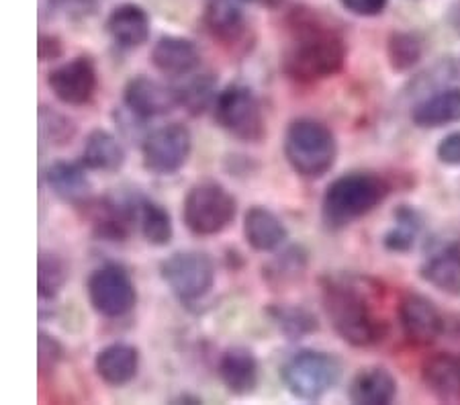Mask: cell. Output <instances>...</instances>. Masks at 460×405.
Instances as JSON below:
<instances>
[{"label": "cell", "instance_id": "cell-28", "mask_svg": "<svg viewBox=\"0 0 460 405\" xmlns=\"http://www.w3.org/2000/svg\"><path fill=\"white\" fill-rule=\"evenodd\" d=\"M266 315L287 340H303V338L315 334L319 328L317 318L305 307L270 305L266 309Z\"/></svg>", "mask_w": 460, "mask_h": 405}, {"label": "cell", "instance_id": "cell-16", "mask_svg": "<svg viewBox=\"0 0 460 405\" xmlns=\"http://www.w3.org/2000/svg\"><path fill=\"white\" fill-rule=\"evenodd\" d=\"M107 31L119 48L136 49L150 40L152 23L144 6L123 3L115 6L107 17Z\"/></svg>", "mask_w": 460, "mask_h": 405}, {"label": "cell", "instance_id": "cell-10", "mask_svg": "<svg viewBox=\"0 0 460 405\" xmlns=\"http://www.w3.org/2000/svg\"><path fill=\"white\" fill-rule=\"evenodd\" d=\"M192 150V136L182 123H170L154 129L142 144V160L147 172L170 176L187 164Z\"/></svg>", "mask_w": 460, "mask_h": 405}, {"label": "cell", "instance_id": "cell-35", "mask_svg": "<svg viewBox=\"0 0 460 405\" xmlns=\"http://www.w3.org/2000/svg\"><path fill=\"white\" fill-rule=\"evenodd\" d=\"M64 358V348L54 336L46 334V331H40L37 334V366H40V374H51L62 363Z\"/></svg>", "mask_w": 460, "mask_h": 405}, {"label": "cell", "instance_id": "cell-5", "mask_svg": "<svg viewBox=\"0 0 460 405\" xmlns=\"http://www.w3.org/2000/svg\"><path fill=\"white\" fill-rule=\"evenodd\" d=\"M280 379L295 400L319 401L342 379V363L330 352L301 350L280 368Z\"/></svg>", "mask_w": 460, "mask_h": 405}, {"label": "cell", "instance_id": "cell-3", "mask_svg": "<svg viewBox=\"0 0 460 405\" xmlns=\"http://www.w3.org/2000/svg\"><path fill=\"white\" fill-rule=\"evenodd\" d=\"M391 193V184L375 172H346L328 184L322 219L330 230H342L375 211Z\"/></svg>", "mask_w": 460, "mask_h": 405}, {"label": "cell", "instance_id": "cell-4", "mask_svg": "<svg viewBox=\"0 0 460 405\" xmlns=\"http://www.w3.org/2000/svg\"><path fill=\"white\" fill-rule=\"evenodd\" d=\"M285 158L301 179L317 180L328 174L338 158V144L328 125L301 117L285 131Z\"/></svg>", "mask_w": 460, "mask_h": 405}, {"label": "cell", "instance_id": "cell-30", "mask_svg": "<svg viewBox=\"0 0 460 405\" xmlns=\"http://www.w3.org/2000/svg\"><path fill=\"white\" fill-rule=\"evenodd\" d=\"M137 221L147 244L168 246L174 235V225L170 213L162 205L139 197L137 201Z\"/></svg>", "mask_w": 460, "mask_h": 405}, {"label": "cell", "instance_id": "cell-2", "mask_svg": "<svg viewBox=\"0 0 460 405\" xmlns=\"http://www.w3.org/2000/svg\"><path fill=\"white\" fill-rule=\"evenodd\" d=\"M323 309L333 330L356 348H368L383 340L385 321L378 318L358 285L346 278L323 281Z\"/></svg>", "mask_w": 460, "mask_h": 405}, {"label": "cell", "instance_id": "cell-18", "mask_svg": "<svg viewBox=\"0 0 460 405\" xmlns=\"http://www.w3.org/2000/svg\"><path fill=\"white\" fill-rule=\"evenodd\" d=\"M243 0H209L205 11V25L215 40L235 48L248 37V23L242 9Z\"/></svg>", "mask_w": 460, "mask_h": 405}, {"label": "cell", "instance_id": "cell-41", "mask_svg": "<svg viewBox=\"0 0 460 405\" xmlns=\"http://www.w3.org/2000/svg\"><path fill=\"white\" fill-rule=\"evenodd\" d=\"M172 403H189V405H199V403H203V400H201V397H197V395L182 393V395H178Z\"/></svg>", "mask_w": 460, "mask_h": 405}, {"label": "cell", "instance_id": "cell-7", "mask_svg": "<svg viewBox=\"0 0 460 405\" xmlns=\"http://www.w3.org/2000/svg\"><path fill=\"white\" fill-rule=\"evenodd\" d=\"M213 115L219 128L240 142L258 144L266 136L262 105L256 94L243 84H229L217 92Z\"/></svg>", "mask_w": 460, "mask_h": 405}, {"label": "cell", "instance_id": "cell-34", "mask_svg": "<svg viewBox=\"0 0 460 405\" xmlns=\"http://www.w3.org/2000/svg\"><path fill=\"white\" fill-rule=\"evenodd\" d=\"M40 134L43 142L51 145H64L76 134V125H74L68 117L58 113V110L49 107L40 109Z\"/></svg>", "mask_w": 460, "mask_h": 405}, {"label": "cell", "instance_id": "cell-36", "mask_svg": "<svg viewBox=\"0 0 460 405\" xmlns=\"http://www.w3.org/2000/svg\"><path fill=\"white\" fill-rule=\"evenodd\" d=\"M51 9L64 13L66 17L84 19L91 17L99 9V0H49Z\"/></svg>", "mask_w": 460, "mask_h": 405}, {"label": "cell", "instance_id": "cell-23", "mask_svg": "<svg viewBox=\"0 0 460 405\" xmlns=\"http://www.w3.org/2000/svg\"><path fill=\"white\" fill-rule=\"evenodd\" d=\"M397 395V381L387 368L370 366L356 373L348 397L356 405H387Z\"/></svg>", "mask_w": 460, "mask_h": 405}, {"label": "cell", "instance_id": "cell-40", "mask_svg": "<svg viewBox=\"0 0 460 405\" xmlns=\"http://www.w3.org/2000/svg\"><path fill=\"white\" fill-rule=\"evenodd\" d=\"M448 21H450V25L455 27V31H456V33H460V0H456V3L450 6V11H448Z\"/></svg>", "mask_w": 460, "mask_h": 405}, {"label": "cell", "instance_id": "cell-9", "mask_svg": "<svg viewBox=\"0 0 460 405\" xmlns=\"http://www.w3.org/2000/svg\"><path fill=\"white\" fill-rule=\"evenodd\" d=\"M88 301L102 318H123L137 304V291L128 270L117 264L96 269L86 283Z\"/></svg>", "mask_w": 460, "mask_h": 405}, {"label": "cell", "instance_id": "cell-15", "mask_svg": "<svg viewBox=\"0 0 460 405\" xmlns=\"http://www.w3.org/2000/svg\"><path fill=\"white\" fill-rule=\"evenodd\" d=\"M152 64L160 74L170 78H184L201 64V54L195 43L178 35H164L152 49Z\"/></svg>", "mask_w": 460, "mask_h": 405}, {"label": "cell", "instance_id": "cell-37", "mask_svg": "<svg viewBox=\"0 0 460 405\" xmlns=\"http://www.w3.org/2000/svg\"><path fill=\"white\" fill-rule=\"evenodd\" d=\"M387 3L389 0H340V4L356 17H376L387 9Z\"/></svg>", "mask_w": 460, "mask_h": 405}, {"label": "cell", "instance_id": "cell-8", "mask_svg": "<svg viewBox=\"0 0 460 405\" xmlns=\"http://www.w3.org/2000/svg\"><path fill=\"white\" fill-rule=\"evenodd\" d=\"M160 275L182 304H195L213 289L215 264L199 250H181L160 264Z\"/></svg>", "mask_w": 460, "mask_h": 405}, {"label": "cell", "instance_id": "cell-17", "mask_svg": "<svg viewBox=\"0 0 460 405\" xmlns=\"http://www.w3.org/2000/svg\"><path fill=\"white\" fill-rule=\"evenodd\" d=\"M219 377L229 393L246 397L258 387L260 366L254 352L246 346H232L219 358Z\"/></svg>", "mask_w": 460, "mask_h": 405}, {"label": "cell", "instance_id": "cell-33", "mask_svg": "<svg viewBox=\"0 0 460 405\" xmlns=\"http://www.w3.org/2000/svg\"><path fill=\"white\" fill-rule=\"evenodd\" d=\"M387 56L393 70L407 72L421 60V56H424V46H421V40L415 33L399 31L389 37Z\"/></svg>", "mask_w": 460, "mask_h": 405}, {"label": "cell", "instance_id": "cell-21", "mask_svg": "<svg viewBox=\"0 0 460 405\" xmlns=\"http://www.w3.org/2000/svg\"><path fill=\"white\" fill-rule=\"evenodd\" d=\"M243 235L256 252H274L285 244L288 232L277 213L262 205H254L243 216Z\"/></svg>", "mask_w": 460, "mask_h": 405}, {"label": "cell", "instance_id": "cell-31", "mask_svg": "<svg viewBox=\"0 0 460 405\" xmlns=\"http://www.w3.org/2000/svg\"><path fill=\"white\" fill-rule=\"evenodd\" d=\"M421 232V216L410 205H402L395 211V227L385 233L383 244L391 252H410L415 238Z\"/></svg>", "mask_w": 460, "mask_h": 405}, {"label": "cell", "instance_id": "cell-26", "mask_svg": "<svg viewBox=\"0 0 460 405\" xmlns=\"http://www.w3.org/2000/svg\"><path fill=\"white\" fill-rule=\"evenodd\" d=\"M420 277L438 291L460 295V246L450 244L438 250L421 264Z\"/></svg>", "mask_w": 460, "mask_h": 405}, {"label": "cell", "instance_id": "cell-1", "mask_svg": "<svg viewBox=\"0 0 460 405\" xmlns=\"http://www.w3.org/2000/svg\"><path fill=\"white\" fill-rule=\"evenodd\" d=\"M291 41L283 51V72L296 83H315L344 68L346 41L336 29L317 19L314 11L295 9L288 17Z\"/></svg>", "mask_w": 460, "mask_h": 405}, {"label": "cell", "instance_id": "cell-29", "mask_svg": "<svg viewBox=\"0 0 460 405\" xmlns=\"http://www.w3.org/2000/svg\"><path fill=\"white\" fill-rule=\"evenodd\" d=\"M178 105L184 107L190 115H201L217 99V83L213 74H189L184 83L174 86Z\"/></svg>", "mask_w": 460, "mask_h": 405}, {"label": "cell", "instance_id": "cell-39", "mask_svg": "<svg viewBox=\"0 0 460 405\" xmlns=\"http://www.w3.org/2000/svg\"><path fill=\"white\" fill-rule=\"evenodd\" d=\"M37 54H40L41 62H56L64 54V46L56 35H40L37 40Z\"/></svg>", "mask_w": 460, "mask_h": 405}, {"label": "cell", "instance_id": "cell-20", "mask_svg": "<svg viewBox=\"0 0 460 405\" xmlns=\"http://www.w3.org/2000/svg\"><path fill=\"white\" fill-rule=\"evenodd\" d=\"M84 164H74V162L58 160L48 166L46 182L59 201L70 205H86L91 203L93 184L88 180Z\"/></svg>", "mask_w": 460, "mask_h": 405}, {"label": "cell", "instance_id": "cell-32", "mask_svg": "<svg viewBox=\"0 0 460 405\" xmlns=\"http://www.w3.org/2000/svg\"><path fill=\"white\" fill-rule=\"evenodd\" d=\"M68 281V264L54 252H41L37 260V293L41 299H56Z\"/></svg>", "mask_w": 460, "mask_h": 405}, {"label": "cell", "instance_id": "cell-27", "mask_svg": "<svg viewBox=\"0 0 460 405\" xmlns=\"http://www.w3.org/2000/svg\"><path fill=\"white\" fill-rule=\"evenodd\" d=\"M309 258L303 246H288L262 267L264 281L272 289H287L305 277Z\"/></svg>", "mask_w": 460, "mask_h": 405}, {"label": "cell", "instance_id": "cell-24", "mask_svg": "<svg viewBox=\"0 0 460 405\" xmlns=\"http://www.w3.org/2000/svg\"><path fill=\"white\" fill-rule=\"evenodd\" d=\"M411 121L421 129H438L460 123V88L444 91L424 99L411 110Z\"/></svg>", "mask_w": 460, "mask_h": 405}, {"label": "cell", "instance_id": "cell-22", "mask_svg": "<svg viewBox=\"0 0 460 405\" xmlns=\"http://www.w3.org/2000/svg\"><path fill=\"white\" fill-rule=\"evenodd\" d=\"M94 368L107 385L123 387L136 379L139 371V350L125 342L109 344L96 355Z\"/></svg>", "mask_w": 460, "mask_h": 405}, {"label": "cell", "instance_id": "cell-11", "mask_svg": "<svg viewBox=\"0 0 460 405\" xmlns=\"http://www.w3.org/2000/svg\"><path fill=\"white\" fill-rule=\"evenodd\" d=\"M48 86L54 97L68 107L91 102L96 91V68L88 56H76L49 72Z\"/></svg>", "mask_w": 460, "mask_h": 405}, {"label": "cell", "instance_id": "cell-6", "mask_svg": "<svg viewBox=\"0 0 460 405\" xmlns=\"http://www.w3.org/2000/svg\"><path fill=\"white\" fill-rule=\"evenodd\" d=\"M237 203L234 195L215 180H203L189 190L182 203V219L190 233L217 235L234 224Z\"/></svg>", "mask_w": 460, "mask_h": 405}, {"label": "cell", "instance_id": "cell-13", "mask_svg": "<svg viewBox=\"0 0 460 405\" xmlns=\"http://www.w3.org/2000/svg\"><path fill=\"white\" fill-rule=\"evenodd\" d=\"M125 109L136 113L139 119H152L172 113L178 105L174 86H166L150 76H136L125 84L123 91Z\"/></svg>", "mask_w": 460, "mask_h": 405}, {"label": "cell", "instance_id": "cell-38", "mask_svg": "<svg viewBox=\"0 0 460 405\" xmlns=\"http://www.w3.org/2000/svg\"><path fill=\"white\" fill-rule=\"evenodd\" d=\"M438 160L447 166H460V131H455L442 139L436 147Z\"/></svg>", "mask_w": 460, "mask_h": 405}, {"label": "cell", "instance_id": "cell-12", "mask_svg": "<svg viewBox=\"0 0 460 405\" xmlns=\"http://www.w3.org/2000/svg\"><path fill=\"white\" fill-rule=\"evenodd\" d=\"M399 323L405 338L413 344L428 346L444 331V318L438 307L424 295L407 293L399 304Z\"/></svg>", "mask_w": 460, "mask_h": 405}, {"label": "cell", "instance_id": "cell-14", "mask_svg": "<svg viewBox=\"0 0 460 405\" xmlns=\"http://www.w3.org/2000/svg\"><path fill=\"white\" fill-rule=\"evenodd\" d=\"M139 198L105 197L93 205L94 232L109 242H123L137 221Z\"/></svg>", "mask_w": 460, "mask_h": 405}, {"label": "cell", "instance_id": "cell-25", "mask_svg": "<svg viewBox=\"0 0 460 405\" xmlns=\"http://www.w3.org/2000/svg\"><path fill=\"white\" fill-rule=\"evenodd\" d=\"M83 164L86 171L117 172L125 164L123 145L107 129H93L83 147Z\"/></svg>", "mask_w": 460, "mask_h": 405}, {"label": "cell", "instance_id": "cell-19", "mask_svg": "<svg viewBox=\"0 0 460 405\" xmlns=\"http://www.w3.org/2000/svg\"><path fill=\"white\" fill-rule=\"evenodd\" d=\"M421 379L438 401L460 403V355L440 352L429 357L421 366Z\"/></svg>", "mask_w": 460, "mask_h": 405}]
</instances>
